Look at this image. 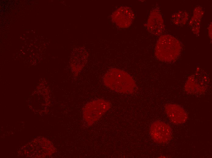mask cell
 Instances as JSON below:
<instances>
[{"label":"cell","mask_w":212,"mask_h":158,"mask_svg":"<svg viewBox=\"0 0 212 158\" xmlns=\"http://www.w3.org/2000/svg\"><path fill=\"white\" fill-rule=\"evenodd\" d=\"M187 13L183 11H179L174 14L171 17L172 21L176 25L184 24L188 19Z\"/></svg>","instance_id":"30bf717a"},{"label":"cell","mask_w":212,"mask_h":158,"mask_svg":"<svg viewBox=\"0 0 212 158\" xmlns=\"http://www.w3.org/2000/svg\"><path fill=\"white\" fill-rule=\"evenodd\" d=\"M212 26H211V24L210 25L209 29H208V33L209 34V35L210 36V37L211 38V33H212Z\"/></svg>","instance_id":"8fae6325"},{"label":"cell","mask_w":212,"mask_h":158,"mask_svg":"<svg viewBox=\"0 0 212 158\" xmlns=\"http://www.w3.org/2000/svg\"><path fill=\"white\" fill-rule=\"evenodd\" d=\"M208 82L206 75L196 73L189 77L185 85V91L189 94H203L207 91Z\"/></svg>","instance_id":"8992f818"},{"label":"cell","mask_w":212,"mask_h":158,"mask_svg":"<svg viewBox=\"0 0 212 158\" xmlns=\"http://www.w3.org/2000/svg\"><path fill=\"white\" fill-rule=\"evenodd\" d=\"M149 132L153 141L157 144L166 143L172 138L171 127L168 124L161 121L153 122L150 127Z\"/></svg>","instance_id":"277c9868"},{"label":"cell","mask_w":212,"mask_h":158,"mask_svg":"<svg viewBox=\"0 0 212 158\" xmlns=\"http://www.w3.org/2000/svg\"><path fill=\"white\" fill-rule=\"evenodd\" d=\"M111 18L118 27L126 28L132 24L134 18V14L130 7L121 6L113 13Z\"/></svg>","instance_id":"52a82bcc"},{"label":"cell","mask_w":212,"mask_h":158,"mask_svg":"<svg viewBox=\"0 0 212 158\" xmlns=\"http://www.w3.org/2000/svg\"><path fill=\"white\" fill-rule=\"evenodd\" d=\"M164 111L170 120L174 124H181L186 122L188 119L187 112L178 105L167 104L164 106Z\"/></svg>","instance_id":"ba28073f"},{"label":"cell","mask_w":212,"mask_h":158,"mask_svg":"<svg viewBox=\"0 0 212 158\" xmlns=\"http://www.w3.org/2000/svg\"><path fill=\"white\" fill-rule=\"evenodd\" d=\"M111 107V103L102 98H98L88 102L82 109L83 117L89 126L92 125Z\"/></svg>","instance_id":"3957f363"},{"label":"cell","mask_w":212,"mask_h":158,"mask_svg":"<svg viewBox=\"0 0 212 158\" xmlns=\"http://www.w3.org/2000/svg\"><path fill=\"white\" fill-rule=\"evenodd\" d=\"M147 27L148 31L155 35H160L163 32L164 29L163 20L157 8H154L151 11L147 20Z\"/></svg>","instance_id":"9c48e42d"},{"label":"cell","mask_w":212,"mask_h":158,"mask_svg":"<svg viewBox=\"0 0 212 158\" xmlns=\"http://www.w3.org/2000/svg\"><path fill=\"white\" fill-rule=\"evenodd\" d=\"M181 44L178 40L169 35L161 36L156 43L154 54L159 60L170 62L176 60L182 50Z\"/></svg>","instance_id":"7a4b0ae2"},{"label":"cell","mask_w":212,"mask_h":158,"mask_svg":"<svg viewBox=\"0 0 212 158\" xmlns=\"http://www.w3.org/2000/svg\"><path fill=\"white\" fill-rule=\"evenodd\" d=\"M89 55L84 46H79L73 50L70 57L69 64L74 78H76L87 64Z\"/></svg>","instance_id":"5b68a950"},{"label":"cell","mask_w":212,"mask_h":158,"mask_svg":"<svg viewBox=\"0 0 212 158\" xmlns=\"http://www.w3.org/2000/svg\"><path fill=\"white\" fill-rule=\"evenodd\" d=\"M104 85L116 92L131 94L136 91L137 85L133 77L128 73L121 69H109L103 78Z\"/></svg>","instance_id":"6da1fadb"}]
</instances>
